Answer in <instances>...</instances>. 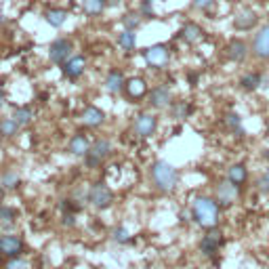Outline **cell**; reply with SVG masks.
Listing matches in <instances>:
<instances>
[{"mask_svg":"<svg viewBox=\"0 0 269 269\" xmlns=\"http://www.w3.org/2000/svg\"><path fill=\"white\" fill-rule=\"evenodd\" d=\"M88 202H91L95 208L103 210L114 202V194L105 183H95L91 190H88Z\"/></svg>","mask_w":269,"mask_h":269,"instance_id":"5","label":"cell"},{"mask_svg":"<svg viewBox=\"0 0 269 269\" xmlns=\"http://www.w3.org/2000/svg\"><path fill=\"white\" fill-rule=\"evenodd\" d=\"M221 244H223V234L217 227H210L208 231H206V236L202 238V242H200V250L206 257H212Z\"/></svg>","mask_w":269,"mask_h":269,"instance_id":"7","label":"cell"},{"mask_svg":"<svg viewBox=\"0 0 269 269\" xmlns=\"http://www.w3.org/2000/svg\"><path fill=\"white\" fill-rule=\"evenodd\" d=\"M124 84H127V80H124V74L120 69H112L110 74H107V78H105V88L110 93H120V91H124Z\"/></svg>","mask_w":269,"mask_h":269,"instance_id":"19","label":"cell"},{"mask_svg":"<svg viewBox=\"0 0 269 269\" xmlns=\"http://www.w3.org/2000/svg\"><path fill=\"white\" fill-rule=\"evenodd\" d=\"M61 69H64V76L69 78V80H78L80 76L84 74L86 69V59L82 55H71L64 66H61Z\"/></svg>","mask_w":269,"mask_h":269,"instance_id":"8","label":"cell"},{"mask_svg":"<svg viewBox=\"0 0 269 269\" xmlns=\"http://www.w3.org/2000/svg\"><path fill=\"white\" fill-rule=\"evenodd\" d=\"M67 151L74 156H86L88 151V141L82 137V134H74V137L69 139L67 143Z\"/></svg>","mask_w":269,"mask_h":269,"instance_id":"22","label":"cell"},{"mask_svg":"<svg viewBox=\"0 0 269 269\" xmlns=\"http://www.w3.org/2000/svg\"><path fill=\"white\" fill-rule=\"evenodd\" d=\"M110 151H112V143L107 141V139H97L93 143V147H88L86 151V156H84V162L88 168H95V166H99L103 160L110 156Z\"/></svg>","mask_w":269,"mask_h":269,"instance_id":"4","label":"cell"},{"mask_svg":"<svg viewBox=\"0 0 269 269\" xmlns=\"http://www.w3.org/2000/svg\"><path fill=\"white\" fill-rule=\"evenodd\" d=\"M6 269H30V267L23 259H11V261L6 263Z\"/></svg>","mask_w":269,"mask_h":269,"instance_id":"35","label":"cell"},{"mask_svg":"<svg viewBox=\"0 0 269 269\" xmlns=\"http://www.w3.org/2000/svg\"><path fill=\"white\" fill-rule=\"evenodd\" d=\"M0 107H2V93H0Z\"/></svg>","mask_w":269,"mask_h":269,"instance_id":"43","label":"cell"},{"mask_svg":"<svg viewBox=\"0 0 269 269\" xmlns=\"http://www.w3.org/2000/svg\"><path fill=\"white\" fill-rule=\"evenodd\" d=\"M118 47L122 51H133L137 47V36H134V30H124L120 36H118Z\"/></svg>","mask_w":269,"mask_h":269,"instance_id":"24","label":"cell"},{"mask_svg":"<svg viewBox=\"0 0 269 269\" xmlns=\"http://www.w3.org/2000/svg\"><path fill=\"white\" fill-rule=\"evenodd\" d=\"M170 91H168V86H156L154 91L149 93V105L151 107H156V110H164V107L170 105Z\"/></svg>","mask_w":269,"mask_h":269,"instance_id":"14","label":"cell"},{"mask_svg":"<svg viewBox=\"0 0 269 269\" xmlns=\"http://www.w3.org/2000/svg\"><path fill=\"white\" fill-rule=\"evenodd\" d=\"M265 82V76L259 74V71H253V74H244L240 78V86L244 88V91H257L259 86H263Z\"/></svg>","mask_w":269,"mask_h":269,"instance_id":"20","label":"cell"},{"mask_svg":"<svg viewBox=\"0 0 269 269\" xmlns=\"http://www.w3.org/2000/svg\"><path fill=\"white\" fill-rule=\"evenodd\" d=\"M133 131L139 134V137H149L156 131V118L151 114H139L133 122Z\"/></svg>","mask_w":269,"mask_h":269,"instance_id":"12","label":"cell"},{"mask_svg":"<svg viewBox=\"0 0 269 269\" xmlns=\"http://www.w3.org/2000/svg\"><path fill=\"white\" fill-rule=\"evenodd\" d=\"M2 198H4V190L0 187V202H2Z\"/></svg>","mask_w":269,"mask_h":269,"instance_id":"42","label":"cell"},{"mask_svg":"<svg viewBox=\"0 0 269 269\" xmlns=\"http://www.w3.org/2000/svg\"><path fill=\"white\" fill-rule=\"evenodd\" d=\"M250 51H253V55L257 59H263V61L269 59V23L261 25V30L255 34Z\"/></svg>","mask_w":269,"mask_h":269,"instance_id":"6","label":"cell"},{"mask_svg":"<svg viewBox=\"0 0 269 269\" xmlns=\"http://www.w3.org/2000/svg\"><path fill=\"white\" fill-rule=\"evenodd\" d=\"M187 82H190L192 86L198 84V74H187Z\"/></svg>","mask_w":269,"mask_h":269,"instance_id":"40","label":"cell"},{"mask_svg":"<svg viewBox=\"0 0 269 269\" xmlns=\"http://www.w3.org/2000/svg\"><path fill=\"white\" fill-rule=\"evenodd\" d=\"M236 196H238V185L231 183L229 179L217 185V198H219V202H221L223 206H229L231 202L236 200Z\"/></svg>","mask_w":269,"mask_h":269,"instance_id":"15","label":"cell"},{"mask_svg":"<svg viewBox=\"0 0 269 269\" xmlns=\"http://www.w3.org/2000/svg\"><path fill=\"white\" fill-rule=\"evenodd\" d=\"M225 124H227V129L229 131H234L238 137L240 134H244V131H242V118L236 114V112H229L227 116H225Z\"/></svg>","mask_w":269,"mask_h":269,"instance_id":"29","label":"cell"},{"mask_svg":"<svg viewBox=\"0 0 269 269\" xmlns=\"http://www.w3.org/2000/svg\"><path fill=\"white\" fill-rule=\"evenodd\" d=\"M225 55L229 61H234V64H242V61L248 57V44L240 38H231L225 47Z\"/></svg>","mask_w":269,"mask_h":269,"instance_id":"10","label":"cell"},{"mask_svg":"<svg viewBox=\"0 0 269 269\" xmlns=\"http://www.w3.org/2000/svg\"><path fill=\"white\" fill-rule=\"evenodd\" d=\"M66 19H67V13L64 8H49V11L44 13V21H47L51 28H57V30L66 23Z\"/></svg>","mask_w":269,"mask_h":269,"instance_id":"21","label":"cell"},{"mask_svg":"<svg viewBox=\"0 0 269 269\" xmlns=\"http://www.w3.org/2000/svg\"><path fill=\"white\" fill-rule=\"evenodd\" d=\"M15 219V210L6 208V206H0V221H13Z\"/></svg>","mask_w":269,"mask_h":269,"instance_id":"36","label":"cell"},{"mask_svg":"<svg viewBox=\"0 0 269 269\" xmlns=\"http://www.w3.org/2000/svg\"><path fill=\"white\" fill-rule=\"evenodd\" d=\"M257 23H259V17H257V13L253 11V8H242V11H238L236 17H234V28L238 32L253 30Z\"/></svg>","mask_w":269,"mask_h":269,"instance_id":"11","label":"cell"},{"mask_svg":"<svg viewBox=\"0 0 269 269\" xmlns=\"http://www.w3.org/2000/svg\"><path fill=\"white\" fill-rule=\"evenodd\" d=\"M71 51H74V42H71L69 38H66V36H59V38L53 40L51 47H49V59H51V64L64 66L66 61L71 57Z\"/></svg>","mask_w":269,"mask_h":269,"instance_id":"3","label":"cell"},{"mask_svg":"<svg viewBox=\"0 0 269 269\" xmlns=\"http://www.w3.org/2000/svg\"><path fill=\"white\" fill-rule=\"evenodd\" d=\"M23 250V242L17 238V236H0V253L6 255V257H17Z\"/></svg>","mask_w":269,"mask_h":269,"instance_id":"13","label":"cell"},{"mask_svg":"<svg viewBox=\"0 0 269 269\" xmlns=\"http://www.w3.org/2000/svg\"><path fill=\"white\" fill-rule=\"evenodd\" d=\"M17 183H19V175H17L15 170H6V173L2 175V185L4 187H17Z\"/></svg>","mask_w":269,"mask_h":269,"instance_id":"33","label":"cell"},{"mask_svg":"<svg viewBox=\"0 0 269 269\" xmlns=\"http://www.w3.org/2000/svg\"><path fill=\"white\" fill-rule=\"evenodd\" d=\"M82 122L86 124V127H91V129H99L101 124L105 122V114L99 110V107L88 105L86 110L82 112Z\"/></svg>","mask_w":269,"mask_h":269,"instance_id":"17","label":"cell"},{"mask_svg":"<svg viewBox=\"0 0 269 269\" xmlns=\"http://www.w3.org/2000/svg\"><path fill=\"white\" fill-rule=\"evenodd\" d=\"M120 2H122V0H105V4H107V6H118Z\"/></svg>","mask_w":269,"mask_h":269,"instance_id":"41","label":"cell"},{"mask_svg":"<svg viewBox=\"0 0 269 269\" xmlns=\"http://www.w3.org/2000/svg\"><path fill=\"white\" fill-rule=\"evenodd\" d=\"M143 21L141 13H127L122 17V23H124V30H137Z\"/></svg>","mask_w":269,"mask_h":269,"instance_id":"30","label":"cell"},{"mask_svg":"<svg viewBox=\"0 0 269 269\" xmlns=\"http://www.w3.org/2000/svg\"><path fill=\"white\" fill-rule=\"evenodd\" d=\"M192 214L196 223H200L202 227L210 229V227H217V221H219V204L217 200H210V198H196L194 206H192Z\"/></svg>","mask_w":269,"mask_h":269,"instance_id":"1","label":"cell"},{"mask_svg":"<svg viewBox=\"0 0 269 269\" xmlns=\"http://www.w3.org/2000/svg\"><path fill=\"white\" fill-rule=\"evenodd\" d=\"M112 236H114V240L118 242V244H127V242L131 240V234H129V229L127 227H122V225H118V227H114V231H112Z\"/></svg>","mask_w":269,"mask_h":269,"instance_id":"32","label":"cell"},{"mask_svg":"<svg viewBox=\"0 0 269 269\" xmlns=\"http://www.w3.org/2000/svg\"><path fill=\"white\" fill-rule=\"evenodd\" d=\"M64 225H74V214H69V212L64 214Z\"/></svg>","mask_w":269,"mask_h":269,"instance_id":"39","label":"cell"},{"mask_svg":"<svg viewBox=\"0 0 269 269\" xmlns=\"http://www.w3.org/2000/svg\"><path fill=\"white\" fill-rule=\"evenodd\" d=\"M78 208H80V206L78 204H71V200H64V202H61V210H64V212H78Z\"/></svg>","mask_w":269,"mask_h":269,"instance_id":"38","label":"cell"},{"mask_svg":"<svg viewBox=\"0 0 269 269\" xmlns=\"http://www.w3.org/2000/svg\"><path fill=\"white\" fill-rule=\"evenodd\" d=\"M17 131H19V122H17L13 116L0 120V137H15Z\"/></svg>","mask_w":269,"mask_h":269,"instance_id":"25","label":"cell"},{"mask_svg":"<svg viewBox=\"0 0 269 269\" xmlns=\"http://www.w3.org/2000/svg\"><path fill=\"white\" fill-rule=\"evenodd\" d=\"M151 179H154V185L160 192H170L177 185L179 175L168 162L160 160V162H156L154 166H151Z\"/></svg>","mask_w":269,"mask_h":269,"instance_id":"2","label":"cell"},{"mask_svg":"<svg viewBox=\"0 0 269 269\" xmlns=\"http://www.w3.org/2000/svg\"><path fill=\"white\" fill-rule=\"evenodd\" d=\"M192 112H194V107L187 103V101H177V103H173V118H175V120H185Z\"/></svg>","mask_w":269,"mask_h":269,"instance_id":"28","label":"cell"},{"mask_svg":"<svg viewBox=\"0 0 269 269\" xmlns=\"http://www.w3.org/2000/svg\"><path fill=\"white\" fill-rule=\"evenodd\" d=\"M139 13L143 19H154V0H141V4H139Z\"/></svg>","mask_w":269,"mask_h":269,"instance_id":"31","label":"cell"},{"mask_svg":"<svg viewBox=\"0 0 269 269\" xmlns=\"http://www.w3.org/2000/svg\"><path fill=\"white\" fill-rule=\"evenodd\" d=\"M124 91H127V95L131 97V99H141V97L147 93V82L139 76L129 78L127 84H124Z\"/></svg>","mask_w":269,"mask_h":269,"instance_id":"16","label":"cell"},{"mask_svg":"<svg viewBox=\"0 0 269 269\" xmlns=\"http://www.w3.org/2000/svg\"><path fill=\"white\" fill-rule=\"evenodd\" d=\"M168 59H170V53L166 49V44H154V47H149L145 51V61L149 66H154V67L166 66Z\"/></svg>","mask_w":269,"mask_h":269,"instance_id":"9","label":"cell"},{"mask_svg":"<svg viewBox=\"0 0 269 269\" xmlns=\"http://www.w3.org/2000/svg\"><path fill=\"white\" fill-rule=\"evenodd\" d=\"M105 0H82V8L88 17H99L105 11Z\"/></svg>","mask_w":269,"mask_h":269,"instance_id":"23","label":"cell"},{"mask_svg":"<svg viewBox=\"0 0 269 269\" xmlns=\"http://www.w3.org/2000/svg\"><path fill=\"white\" fill-rule=\"evenodd\" d=\"M179 36H181V38H183L185 42H190V44H196V42L204 40V30L200 28L198 23L190 21V23H185V25H183V30L179 32Z\"/></svg>","mask_w":269,"mask_h":269,"instance_id":"18","label":"cell"},{"mask_svg":"<svg viewBox=\"0 0 269 269\" xmlns=\"http://www.w3.org/2000/svg\"><path fill=\"white\" fill-rule=\"evenodd\" d=\"M217 0H192V6L196 11H210Z\"/></svg>","mask_w":269,"mask_h":269,"instance_id":"34","label":"cell"},{"mask_svg":"<svg viewBox=\"0 0 269 269\" xmlns=\"http://www.w3.org/2000/svg\"><path fill=\"white\" fill-rule=\"evenodd\" d=\"M227 179H229L231 183H236V185L244 183L246 181V166L244 164H234V166L227 170Z\"/></svg>","mask_w":269,"mask_h":269,"instance_id":"26","label":"cell"},{"mask_svg":"<svg viewBox=\"0 0 269 269\" xmlns=\"http://www.w3.org/2000/svg\"><path fill=\"white\" fill-rule=\"evenodd\" d=\"M13 118L19 122V127H28V124L32 122V118H34V114H32V107H28V105H21V107H17L15 110V114H13Z\"/></svg>","mask_w":269,"mask_h":269,"instance_id":"27","label":"cell"},{"mask_svg":"<svg viewBox=\"0 0 269 269\" xmlns=\"http://www.w3.org/2000/svg\"><path fill=\"white\" fill-rule=\"evenodd\" d=\"M259 190L265 192V194H269V168L265 170V175L259 179Z\"/></svg>","mask_w":269,"mask_h":269,"instance_id":"37","label":"cell"}]
</instances>
